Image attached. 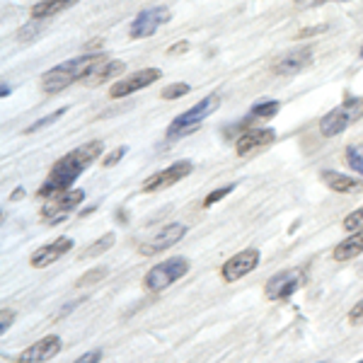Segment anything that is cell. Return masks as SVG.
<instances>
[{
  "instance_id": "obj_1",
  "label": "cell",
  "mask_w": 363,
  "mask_h": 363,
  "mask_svg": "<svg viewBox=\"0 0 363 363\" xmlns=\"http://www.w3.org/2000/svg\"><path fill=\"white\" fill-rule=\"evenodd\" d=\"M102 150H104L102 140H90V143H83L80 148L70 150L68 155L58 157L54 162V167H51L49 177H46L42 186H39L37 196L39 199H56V196L70 191L73 182L78 179L99 155H102Z\"/></svg>"
},
{
  "instance_id": "obj_2",
  "label": "cell",
  "mask_w": 363,
  "mask_h": 363,
  "mask_svg": "<svg viewBox=\"0 0 363 363\" xmlns=\"http://www.w3.org/2000/svg\"><path fill=\"white\" fill-rule=\"evenodd\" d=\"M104 61H107V54H87V56L63 61V63H58L56 68L46 70L42 75V87L46 92H61L73 83H83L87 75Z\"/></svg>"
},
{
  "instance_id": "obj_3",
  "label": "cell",
  "mask_w": 363,
  "mask_h": 363,
  "mask_svg": "<svg viewBox=\"0 0 363 363\" xmlns=\"http://www.w3.org/2000/svg\"><path fill=\"white\" fill-rule=\"evenodd\" d=\"M363 116V97H347L339 107L332 112H327L320 121V133L325 138L339 136L344 133L351 124H356Z\"/></svg>"
},
{
  "instance_id": "obj_4",
  "label": "cell",
  "mask_w": 363,
  "mask_h": 363,
  "mask_svg": "<svg viewBox=\"0 0 363 363\" xmlns=\"http://www.w3.org/2000/svg\"><path fill=\"white\" fill-rule=\"evenodd\" d=\"M220 107V95L213 92V95L203 97L201 102H196L191 109H186L184 114L174 116L172 124L167 128V138H179V136H186V133L196 131L199 124H203V119H208L216 109Z\"/></svg>"
},
{
  "instance_id": "obj_5",
  "label": "cell",
  "mask_w": 363,
  "mask_h": 363,
  "mask_svg": "<svg viewBox=\"0 0 363 363\" xmlns=\"http://www.w3.org/2000/svg\"><path fill=\"white\" fill-rule=\"evenodd\" d=\"M186 272H189V262H186L184 257H172V259H165V262H160V264H155L145 274L143 289L148 291V294H160V291L169 289L172 284H177L179 279H184Z\"/></svg>"
},
{
  "instance_id": "obj_6",
  "label": "cell",
  "mask_w": 363,
  "mask_h": 363,
  "mask_svg": "<svg viewBox=\"0 0 363 363\" xmlns=\"http://www.w3.org/2000/svg\"><path fill=\"white\" fill-rule=\"evenodd\" d=\"M83 199H85L83 189H70V191H66V194H61L56 199H49L39 213H42L44 223L56 225V223H61V220H66L68 216L73 213L80 203H83Z\"/></svg>"
},
{
  "instance_id": "obj_7",
  "label": "cell",
  "mask_w": 363,
  "mask_h": 363,
  "mask_svg": "<svg viewBox=\"0 0 363 363\" xmlns=\"http://www.w3.org/2000/svg\"><path fill=\"white\" fill-rule=\"evenodd\" d=\"M303 284H306V272H303V269H286V272L274 274V277L267 281L264 294L269 301H286V298L298 294Z\"/></svg>"
},
{
  "instance_id": "obj_8",
  "label": "cell",
  "mask_w": 363,
  "mask_h": 363,
  "mask_svg": "<svg viewBox=\"0 0 363 363\" xmlns=\"http://www.w3.org/2000/svg\"><path fill=\"white\" fill-rule=\"evenodd\" d=\"M169 8L165 5H155V8H148V10H140L136 15V20L131 22V29H128V34H131V39H145V37H153V34L160 29L165 22H169Z\"/></svg>"
},
{
  "instance_id": "obj_9",
  "label": "cell",
  "mask_w": 363,
  "mask_h": 363,
  "mask_svg": "<svg viewBox=\"0 0 363 363\" xmlns=\"http://www.w3.org/2000/svg\"><path fill=\"white\" fill-rule=\"evenodd\" d=\"M184 235H186L184 223H169V225L162 228V230H157L155 235H150L145 242H140L138 252L143 257H155V255H160V252L169 250L172 245H177Z\"/></svg>"
},
{
  "instance_id": "obj_10",
  "label": "cell",
  "mask_w": 363,
  "mask_h": 363,
  "mask_svg": "<svg viewBox=\"0 0 363 363\" xmlns=\"http://www.w3.org/2000/svg\"><path fill=\"white\" fill-rule=\"evenodd\" d=\"M162 78V70L160 68H143V70H136V73L126 75L124 80H119V83H114L109 87V97L112 99H121V97H128L133 95V92L143 90V87L157 83V80Z\"/></svg>"
},
{
  "instance_id": "obj_11",
  "label": "cell",
  "mask_w": 363,
  "mask_h": 363,
  "mask_svg": "<svg viewBox=\"0 0 363 363\" xmlns=\"http://www.w3.org/2000/svg\"><path fill=\"white\" fill-rule=\"evenodd\" d=\"M191 169H194V165H191L189 160L172 162L169 167L160 169V172H155V174H150V177L143 182V191H145V194H155V191H160V189H167V186H172V184H177V182H182L184 177H189Z\"/></svg>"
},
{
  "instance_id": "obj_12",
  "label": "cell",
  "mask_w": 363,
  "mask_h": 363,
  "mask_svg": "<svg viewBox=\"0 0 363 363\" xmlns=\"http://www.w3.org/2000/svg\"><path fill=\"white\" fill-rule=\"evenodd\" d=\"M257 264H259V252L255 247L242 250V252H238V255H233L230 259L220 267V277H223V281H228V284H235V281L255 272Z\"/></svg>"
},
{
  "instance_id": "obj_13",
  "label": "cell",
  "mask_w": 363,
  "mask_h": 363,
  "mask_svg": "<svg viewBox=\"0 0 363 363\" xmlns=\"http://www.w3.org/2000/svg\"><path fill=\"white\" fill-rule=\"evenodd\" d=\"M277 140V131L269 126H257V128H245L242 136L235 140V153L238 155H252L257 150L267 148Z\"/></svg>"
},
{
  "instance_id": "obj_14",
  "label": "cell",
  "mask_w": 363,
  "mask_h": 363,
  "mask_svg": "<svg viewBox=\"0 0 363 363\" xmlns=\"http://www.w3.org/2000/svg\"><path fill=\"white\" fill-rule=\"evenodd\" d=\"M61 347H63L61 337L49 335V337L39 339L37 344H32L29 349L22 351V354L15 359V363H46V361L54 359L58 351H61Z\"/></svg>"
},
{
  "instance_id": "obj_15",
  "label": "cell",
  "mask_w": 363,
  "mask_h": 363,
  "mask_svg": "<svg viewBox=\"0 0 363 363\" xmlns=\"http://www.w3.org/2000/svg\"><path fill=\"white\" fill-rule=\"evenodd\" d=\"M70 250H73V240H70V238H56L54 242L34 250V255L29 257V264H32L34 269H46L49 264H54V262L61 259V257H66Z\"/></svg>"
},
{
  "instance_id": "obj_16",
  "label": "cell",
  "mask_w": 363,
  "mask_h": 363,
  "mask_svg": "<svg viewBox=\"0 0 363 363\" xmlns=\"http://www.w3.org/2000/svg\"><path fill=\"white\" fill-rule=\"evenodd\" d=\"M310 63H313V49L310 46H301V49H294L289 54H284L274 63V73L277 75H296L301 70H306Z\"/></svg>"
},
{
  "instance_id": "obj_17",
  "label": "cell",
  "mask_w": 363,
  "mask_h": 363,
  "mask_svg": "<svg viewBox=\"0 0 363 363\" xmlns=\"http://www.w3.org/2000/svg\"><path fill=\"white\" fill-rule=\"evenodd\" d=\"M320 179L325 182L330 189L339 191V194H356V191H363V182L349 177V174L335 172V169H325V172L320 174Z\"/></svg>"
},
{
  "instance_id": "obj_18",
  "label": "cell",
  "mask_w": 363,
  "mask_h": 363,
  "mask_svg": "<svg viewBox=\"0 0 363 363\" xmlns=\"http://www.w3.org/2000/svg\"><path fill=\"white\" fill-rule=\"evenodd\" d=\"M359 255H363V228L356 233H351L347 240L335 247V259L337 262H347V259H356Z\"/></svg>"
},
{
  "instance_id": "obj_19",
  "label": "cell",
  "mask_w": 363,
  "mask_h": 363,
  "mask_svg": "<svg viewBox=\"0 0 363 363\" xmlns=\"http://www.w3.org/2000/svg\"><path fill=\"white\" fill-rule=\"evenodd\" d=\"M124 63L121 61H104V63H99V66L92 70L90 75L83 80L85 85H90V87H95V85H102V83H107V80H112L116 78L119 73H124Z\"/></svg>"
},
{
  "instance_id": "obj_20",
  "label": "cell",
  "mask_w": 363,
  "mask_h": 363,
  "mask_svg": "<svg viewBox=\"0 0 363 363\" xmlns=\"http://www.w3.org/2000/svg\"><path fill=\"white\" fill-rule=\"evenodd\" d=\"M75 3L80 0H39L37 5L32 8V20H44V17H54L63 10L73 8Z\"/></svg>"
},
{
  "instance_id": "obj_21",
  "label": "cell",
  "mask_w": 363,
  "mask_h": 363,
  "mask_svg": "<svg viewBox=\"0 0 363 363\" xmlns=\"http://www.w3.org/2000/svg\"><path fill=\"white\" fill-rule=\"evenodd\" d=\"M281 109V102L277 99H267V102H257L255 107H252L250 116L245 119V124H250L252 119H272V116H277Z\"/></svg>"
},
{
  "instance_id": "obj_22",
  "label": "cell",
  "mask_w": 363,
  "mask_h": 363,
  "mask_svg": "<svg viewBox=\"0 0 363 363\" xmlns=\"http://www.w3.org/2000/svg\"><path fill=\"white\" fill-rule=\"evenodd\" d=\"M114 240H116L114 233H107V235L99 238L95 245H90V247H85L83 252H80V259H90V257H99V255H104V252H107V250L114 245Z\"/></svg>"
},
{
  "instance_id": "obj_23",
  "label": "cell",
  "mask_w": 363,
  "mask_h": 363,
  "mask_svg": "<svg viewBox=\"0 0 363 363\" xmlns=\"http://www.w3.org/2000/svg\"><path fill=\"white\" fill-rule=\"evenodd\" d=\"M347 165L363 177V148H359V145L347 148Z\"/></svg>"
},
{
  "instance_id": "obj_24",
  "label": "cell",
  "mask_w": 363,
  "mask_h": 363,
  "mask_svg": "<svg viewBox=\"0 0 363 363\" xmlns=\"http://www.w3.org/2000/svg\"><path fill=\"white\" fill-rule=\"evenodd\" d=\"M344 228H347L349 233L361 230V228H363V206L356 208V211H351L347 218H344Z\"/></svg>"
},
{
  "instance_id": "obj_25",
  "label": "cell",
  "mask_w": 363,
  "mask_h": 363,
  "mask_svg": "<svg viewBox=\"0 0 363 363\" xmlns=\"http://www.w3.org/2000/svg\"><path fill=\"white\" fill-rule=\"evenodd\" d=\"M191 90V85H186V83H174V85H169L162 90V99H177V97H184L186 92Z\"/></svg>"
},
{
  "instance_id": "obj_26",
  "label": "cell",
  "mask_w": 363,
  "mask_h": 363,
  "mask_svg": "<svg viewBox=\"0 0 363 363\" xmlns=\"http://www.w3.org/2000/svg\"><path fill=\"white\" fill-rule=\"evenodd\" d=\"M66 112H68V107H63V109H58V112H54V114L44 116V119H39L34 126H29V128H27V133H34V131H39V128H44V126H49V124H54V121H56V119H61V116L66 114Z\"/></svg>"
},
{
  "instance_id": "obj_27",
  "label": "cell",
  "mask_w": 363,
  "mask_h": 363,
  "mask_svg": "<svg viewBox=\"0 0 363 363\" xmlns=\"http://www.w3.org/2000/svg\"><path fill=\"white\" fill-rule=\"evenodd\" d=\"M233 189H235V184H228V186H220V189L211 191V194L206 196V201H203V206H213V203L218 201V199H225Z\"/></svg>"
},
{
  "instance_id": "obj_28",
  "label": "cell",
  "mask_w": 363,
  "mask_h": 363,
  "mask_svg": "<svg viewBox=\"0 0 363 363\" xmlns=\"http://www.w3.org/2000/svg\"><path fill=\"white\" fill-rule=\"evenodd\" d=\"M124 155H126V148H124V145H119V148L112 150L109 155H104V162H102V165H104V167H112V165H116V162H119Z\"/></svg>"
},
{
  "instance_id": "obj_29",
  "label": "cell",
  "mask_w": 363,
  "mask_h": 363,
  "mask_svg": "<svg viewBox=\"0 0 363 363\" xmlns=\"http://www.w3.org/2000/svg\"><path fill=\"white\" fill-rule=\"evenodd\" d=\"M99 361H102V351L95 349V351H87V354H83L75 363H99Z\"/></svg>"
},
{
  "instance_id": "obj_30",
  "label": "cell",
  "mask_w": 363,
  "mask_h": 363,
  "mask_svg": "<svg viewBox=\"0 0 363 363\" xmlns=\"http://www.w3.org/2000/svg\"><path fill=\"white\" fill-rule=\"evenodd\" d=\"M361 320H363V301H359L354 308L349 310V322H351V325H356V322H361Z\"/></svg>"
},
{
  "instance_id": "obj_31",
  "label": "cell",
  "mask_w": 363,
  "mask_h": 363,
  "mask_svg": "<svg viewBox=\"0 0 363 363\" xmlns=\"http://www.w3.org/2000/svg\"><path fill=\"white\" fill-rule=\"evenodd\" d=\"M97 277H104V269H95V272L85 274L83 279L78 281V286H85V284H92V281H97Z\"/></svg>"
},
{
  "instance_id": "obj_32",
  "label": "cell",
  "mask_w": 363,
  "mask_h": 363,
  "mask_svg": "<svg viewBox=\"0 0 363 363\" xmlns=\"http://www.w3.org/2000/svg\"><path fill=\"white\" fill-rule=\"evenodd\" d=\"M13 320H15V313L13 310H3V325H0V332H8V327L13 325Z\"/></svg>"
},
{
  "instance_id": "obj_33",
  "label": "cell",
  "mask_w": 363,
  "mask_h": 363,
  "mask_svg": "<svg viewBox=\"0 0 363 363\" xmlns=\"http://www.w3.org/2000/svg\"><path fill=\"white\" fill-rule=\"evenodd\" d=\"M179 51H186V42L174 44V49H169V54H179Z\"/></svg>"
},
{
  "instance_id": "obj_34",
  "label": "cell",
  "mask_w": 363,
  "mask_h": 363,
  "mask_svg": "<svg viewBox=\"0 0 363 363\" xmlns=\"http://www.w3.org/2000/svg\"><path fill=\"white\" fill-rule=\"evenodd\" d=\"M361 56H363V49H361Z\"/></svg>"
},
{
  "instance_id": "obj_35",
  "label": "cell",
  "mask_w": 363,
  "mask_h": 363,
  "mask_svg": "<svg viewBox=\"0 0 363 363\" xmlns=\"http://www.w3.org/2000/svg\"><path fill=\"white\" fill-rule=\"evenodd\" d=\"M359 363H363V361H359Z\"/></svg>"
},
{
  "instance_id": "obj_36",
  "label": "cell",
  "mask_w": 363,
  "mask_h": 363,
  "mask_svg": "<svg viewBox=\"0 0 363 363\" xmlns=\"http://www.w3.org/2000/svg\"><path fill=\"white\" fill-rule=\"evenodd\" d=\"M322 363H325V361H322Z\"/></svg>"
},
{
  "instance_id": "obj_37",
  "label": "cell",
  "mask_w": 363,
  "mask_h": 363,
  "mask_svg": "<svg viewBox=\"0 0 363 363\" xmlns=\"http://www.w3.org/2000/svg\"><path fill=\"white\" fill-rule=\"evenodd\" d=\"M361 274H363V272H361Z\"/></svg>"
}]
</instances>
